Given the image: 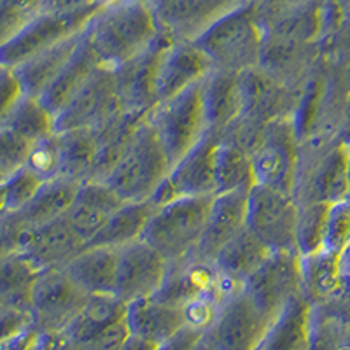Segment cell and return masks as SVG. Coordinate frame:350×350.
Here are the masks:
<instances>
[{
  "mask_svg": "<svg viewBox=\"0 0 350 350\" xmlns=\"http://www.w3.org/2000/svg\"><path fill=\"white\" fill-rule=\"evenodd\" d=\"M84 33L100 64L116 68L146 51L161 28L148 0H118L102 5Z\"/></svg>",
  "mask_w": 350,
  "mask_h": 350,
  "instance_id": "6da1fadb",
  "label": "cell"
},
{
  "mask_svg": "<svg viewBox=\"0 0 350 350\" xmlns=\"http://www.w3.org/2000/svg\"><path fill=\"white\" fill-rule=\"evenodd\" d=\"M349 148L338 135H315L299 140L293 195L301 203H336L349 196Z\"/></svg>",
  "mask_w": 350,
  "mask_h": 350,
  "instance_id": "7a4b0ae2",
  "label": "cell"
},
{
  "mask_svg": "<svg viewBox=\"0 0 350 350\" xmlns=\"http://www.w3.org/2000/svg\"><path fill=\"white\" fill-rule=\"evenodd\" d=\"M262 39L258 5L256 0H249L212 23L196 37L195 44L207 56L212 68L240 74L259 65Z\"/></svg>",
  "mask_w": 350,
  "mask_h": 350,
  "instance_id": "3957f363",
  "label": "cell"
},
{
  "mask_svg": "<svg viewBox=\"0 0 350 350\" xmlns=\"http://www.w3.org/2000/svg\"><path fill=\"white\" fill-rule=\"evenodd\" d=\"M170 158L161 148L151 124L144 118L104 183L123 202H146L158 191L170 174Z\"/></svg>",
  "mask_w": 350,
  "mask_h": 350,
  "instance_id": "277c9868",
  "label": "cell"
},
{
  "mask_svg": "<svg viewBox=\"0 0 350 350\" xmlns=\"http://www.w3.org/2000/svg\"><path fill=\"white\" fill-rule=\"evenodd\" d=\"M214 196H180L156 207L142 239L168 262L195 252Z\"/></svg>",
  "mask_w": 350,
  "mask_h": 350,
  "instance_id": "5b68a950",
  "label": "cell"
},
{
  "mask_svg": "<svg viewBox=\"0 0 350 350\" xmlns=\"http://www.w3.org/2000/svg\"><path fill=\"white\" fill-rule=\"evenodd\" d=\"M102 5L104 2L77 11H39L16 36L0 46V65L14 68L39 51L79 36Z\"/></svg>",
  "mask_w": 350,
  "mask_h": 350,
  "instance_id": "8992f818",
  "label": "cell"
},
{
  "mask_svg": "<svg viewBox=\"0 0 350 350\" xmlns=\"http://www.w3.org/2000/svg\"><path fill=\"white\" fill-rule=\"evenodd\" d=\"M172 165L207 133L200 83L179 95L161 100L146 114Z\"/></svg>",
  "mask_w": 350,
  "mask_h": 350,
  "instance_id": "52a82bcc",
  "label": "cell"
},
{
  "mask_svg": "<svg viewBox=\"0 0 350 350\" xmlns=\"http://www.w3.org/2000/svg\"><path fill=\"white\" fill-rule=\"evenodd\" d=\"M296 224L298 202L291 191L265 184H254L251 191L247 193L245 228L271 252H298Z\"/></svg>",
  "mask_w": 350,
  "mask_h": 350,
  "instance_id": "ba28073f",
  "label": "cell"
},
{
  "mask_svg": "<svg viewBox=\"0 0 350 350\" xmlns=\"http://www.w3.org/2000/svg\"><path fill=\"white\" fill-rule=\"evenodd\" d=\"M90 295L67 275L64 268L42 270L30 293L32 326L39 333L64 331L74 321Z\"/></svg>",
  "mask_w": 350,
  "mask_h": 350,
  "instance_id": "9c48e42d",
  "label": "cell"
},
{
  "mask_svg": "<svg viewBox=\"0 0 350 350\" xmlns=\"http://www.w3.org/2000/svg\"><path fill=\"white\" fill-rule=\"evenodd\" d=\"M249 298L273 323L287 303L303 293L301 256L296 251L270 252L243 284Z\"/></svg>",
  "mask_w": 350,
  "mask_h": 350,
  "instance_id": "30bf717a",
  "label": "cell"
},
{
  "mask_svg": "<svg viewBox=\"0 0 350 350\" xmlns=\"http://www.w3.org/2000/svg\"><path fill=\"white\" fill-rule=\"evenodd\" d=\"M270 324L242 287L224 299L203 336L214 350H258Z\"/></svg>",
  "mask_w": 350,
  "mask_h": 350,
  "instance_id": "8fae6325",
  "label": "cell"
},
{
  "mask_svg": "<svg viewBox=\"0 0 350 350\" xmlns=\"http://www.w3.org/2000/svg\"><path fill=\"white\" fill-rule=\"evenodd\" d=\"M217 146L219 133L207 131L183 158L177 159L167 179L152 195L156 207L180 196H214Z\"/></svg>",
  "mask_w": 350,
  "mask_h": 350,
  "instance_id": "7c38bea8",
  "label": "cell"
},
{
  "mask_svg": "<svg viewBox=\"0 0 350 350\" xmlns=\"http://www.w3.org/2000/svg\"><path fill=\"white\" fill-rule=\"evenodd\" d=\"M121 109L123 107L116 92L114 70L100 65L65 107L53 116V128L55 131L95 128Z\"/></svg>",
  "mask_w": 350,
  "mask_h": 350,
  "instance_id": "4fadbf2b",
  "label": "cell"
},
{
  "mask_svg": "<svg viewBox=\"0 0 350 350\" xmlns=\"http://www.w3.org/2000/svg\"><path fill=\"white\" fill-rule=\"evenodd\" d=\"M298 152L299 139L291 118L268 124L261 146L252 154L256 184L293 193Z\"/></svg>",
  "mask_w": 350,
  "mask_h": 350,
  "instance_id": "5bb4252c",
  "label": "cell"
},
{
  "mask_svg": "<svg viewBox=\"0 0 350 350\" xmlns=\"http://www.w3.org/2000/svg\"><path fill=\"white\" fill-rule=\"evenodd\" d=\"M172 37L161 32V36L146 51L133 56L120 67L112 68L116 79V92L123 111L133 114H148L156 104V79L161 53L168 46Z\"/></svg>",
  "mask_w": 350,
  "mask_h": 350,
  "instance_id": "9a60e30c",
  "label": "cell"
},
{
  "mask_svg": "<svg viewBox=\"0 0 350 350\" xmlns=\"http://www.w3.org/2000/svg\"><path fill=\"white\" fill-rule=\"evenodd\" d=\"M168 261L144 240L118 249L114 295L124 303L149 298L159 289Z\"/></svg>",
  "mask_w": 350,
  "mask_h": 350,
  "instance_id": "2e32d148",
  "label": "cell"
},
{
  "mask_svg": "<svg viewBox=\"0 0 350 350\" xmlns=\"http://www.w3.org/2000/svg\"><path fill=\"white\" fill-rule=\"evenodd\" d=\"M161 32L174 40H195L212 23L249 0H148Z\"/></svg>",
  "mask_w": 350,
  "mask_h": 350,
  "instance_id": "e0dca14e",
  "label": "cell"
},
{
  "mask_svg": "<svg viewBox=\"0 0 350 350\" xmlns=\"http://www.w3.org/2000/svg\"><path fill=\"white\" fill-rule=\"evenodd\" d=\"M242 93V114L251 120L270 124L282 118H293L296 102L295 88L275 79L259 65L239 74Z\"/></svg>",
  "mask_w": 350,
  "mask_h": 350,
  "instance_id": "ac0fdd59",
  "label": "cell"
},
{
  "mask_svg": "<svg viewBox=\"0 0 350 350\" xmlns=\"http://www.w3.org/2000/svg\"><path fill=\"white\" fill-rule=\"evenodd\" d=\"M88 243L70 226L67 217L53 219L49 223L27 228L20 251L42 270L65 268L72 259L84 251Z\"/></svg>",
  "mask_w": 350,
  "mask_h": 350,
  "instance_id": "d6986e66",
  "label": "cell"
},
{
  "mask_svg": "<svg viewBox=\"0 0 350 350\" xmlns=\"http://www.w3.org/2000/svg\"><path fill=\"white\" fill-rule=\"evenodd\" d=\"M212 70L211 62L195 40H174L161 53L156 79L158 102L179 95L187 88L198 84Z\"/></svg>",
  "mask_w": 350,
  "mask_h": 350,
  "instance_id": "ffe728a7",
  "label": "cell"
},
{
  "mask_svg": "<svg viewBox=\"0 0 350 350\" xmlns=\"http://www.w3.org/2000/svg\"><path fill=\"white\" fill-rule=\"evenodd\" d=\"M247 193H221L214 195L203 226L202 239L189 258L212 262L221 247L245 228Z\"/></svg>",
  "mask_w": 350,
  "mask_h": 350,
  "instance_id": "44dd1931",
  "label": "cell"
},
{
  "mask_svg": "<svg viewBox=\"0 0 350 350\" xmlns=\"http://www.w3.org/2000/svg\"><path fill=\"white\" fill-rule=\"evenodd\" d=\"M123 203L104 180H84L65 217L77 235L90 243Z\"/></svg>",
  "mask_w": 350,
  "mask_h": 350,
  "instance_id": "7402d4cb",
  "label": "cell"
},
{
  "mask_svg": "<svg viewBox=\"0 0 350 350\" xmlns=\"http://www.w3.org/2000/svg\"><path fill=\"white\" fill-rule=\"evenodd\" d=\"M200 95L208 131L221 133L242 114V93L235 72L212 68L200 81Z\"/></svg>",
  "mask_w": 350,
  "mask_h": 350,
  "instance_id": "603a6c76",
  "label": "cell"
},
{
  "mask_svg": "<svg viewBox=\"0 0 350 350\" xmlns=\"http://www.w3.org/2000/svg\"><path fill=\"white\" fill-rule=\"evenodd\" d=\"M98 56L93 51L92 44L88 40L86 33L83 32L76 49L67 60V64L62 67L58 76L53 79V83L44 90L39 100L42 105L51 112L53 116L60 112L65 107L68 100L79 92L81 88L88 83V79L93 76V72L100 67Z\"/></svg>",
  "mask_w": 350,
  "mask_h": 350,
  "instance_id": "cb8c5ba5",
  "label": "cell"
},
{
  "mask_svg": "<svg viewBox=\"0 0 350 350\" xmlns=\"http://www.w3.org/2000/svg\"><path fill=\"white\" fill-rule=\"evenodd\" d=\"M126 323L131 334L156 345L170 340L187 326L184 308L161 303L152 296L128 303Z\"/></svg>",
  "mask_w": 350,
  "mask_h": 350,
  "instance_id": "d4e9b609",
  "label": "cell"
},
{
  "mask_svg": "<svg viewBox=\"0 0 350 350\" xmlns=\"http://www.w3.org/2000/svg\"><path fill=\"white\" fill-rule=\"evenodd\" d=\"M270 252V249L258 237L243 228L221 247L212 265L228 284L243 287L245 280L261 267Z\"/></svg>",
  "mask_w": 350,
  "mask_h": 350,
  "instance_id": "484cf974",
  "label": "cell"
},
{
  "mask_svg": "<svg viewBox=\"0 0 350 350\" xmlns=\"http://www.w3.org/2000/svg\"><path fill=\"white\" fill-rule=\"evenodd\" d=\"M303 295L312 305H334L343 296L342 256L324 249L301 256Z\"/></svg>",
  "mask_w": 350,
  "mask_h": 350,
  "instance_id": "4316f807",
  "label": "cell"
},
{
  "mask_svg": "<svg viewBox=\"0 0 350 350\" xmlns=\"http://www.w3.org/2000/svg\"><path fill=\"white\" fill-rule=\"evenodd\" d=\"M310 319L312 303L301 293L270 324L258 350H308Z\"/></svg>",
  "mask_w": 350,
  "mask_h": 350,
  "instance_id": "83f0119b",
  "label": "cell"
},
{
  "mask_svg": "<svg viewBox=\"0 0 350 350\" xmlns=\"http://www.w3.org/2000/svg\"><path fill=\"white\" fill-rule=\"evenodd\" d=\"M118 249L88 245L64 268L88 295H114Z\"/></svg>",
  "mask_w": 350,
  "mask_h": 350,
  "instance_id": "f1b7e54d",
  "label": "cell"
},
{
  "mask_svg": "<svg viewBox=\"0 0 350 350\" xmlns=\"http://www.w3.org/2000/svg\"><path fill=\"white\" fill-rule=\"evenodd\" d=\"M81 36L70 37V39L64 40V42L56 44L53 48L39 51L37 55L30 56L28 60L14 67V74H16L18 81H20L21 92L25 95L37 96L39 98L44 93V90L53 83L58 72L62 70L70 55L76 49L77 42H79Z\"/></svg>",
  "mask_w": 350,
  "mask_h": 350,
  "instance_id": "f546056e",
  "label": "cell"
},
{
  "mask_svg": "<svg viewBox=\"0 0 350 350\" xmlns=\"http://www.w3.org/2000/svg\"><path fill=\"white\" fill-rule=\"evenodd\" d=\"M79 186V180L68 179L64 175L44 180L32 200L21 211H18L25 226H39V224L49 223L53 219L64 217L76 198Z\"/></svg>",
  "mask_w": 350,
  "mask_h": 350,
  "instance_id": "4dcf8cb0",
  "label": "cell"
},
{
  "mask_svg": "<svg viewBox=\"0 0 350 350\" xmlns=\"http://www.w3.org/2000/svg\"><path fill=\"white\" fill-rule=\"evenodd\" d=\"M126 310L128 303L112 293L111 295H90L79 314L65 327L64 333L76 345H79L93 338L100 331L107 329L112 324L126 319Z\"/></svg>",
  "mask_w": 350,
  "mask_h": 350,
  "instance_id": "1f68e13d",
  "label": "cell"
},
{
  "mask_svg": "<svg viewBox=\"0 0 350 350\" xmlns=\"http://www.w3.org/2000/svg\"><path fill=\"white\" fill-rule=\"evenodd\" d=\"M154 211L156 205L152 200L124 202L88 245L121 249L128 243L137 242V240L142 239L144 230L148 226L149 219Z\"/></svg>",
  "mask_w": 350,
  "mask_h": 350,
  "instance_id": "d6a6232c",
  "label": "cell"
},
{
  "mask_svg": "<svg viewBox=\"0 0 350 350\" xmlns=\"http://www.w3.org/2000/svg\"><path fill=\"white\" fill-rule=\"evenodd\" d=\"M60 146V175L68 179L92 180L98 156V139L95 128L55 131Z\"/></svg>",
  "mask_w": 350,
  "mask_h": 350,
  "instance_id": "836d02e7",
  "label": "cell"
},
{
  "mask_svg": "<svg viewBox=\"0 0 350 350\" xmlns=\"http://www.w3.org/2000/svg\"><path fill=\"white\" fill-rule=\"evenodd\" d=\"M256 184L252 156L240 148L219 139L215 154V195L249 193Z\"/></svg>",
  "mask_w": 350,
  "mask_h": 350,
  "instance_id": "e575fe53",
  "label": "cell"
},
{
  "mask_svg": "<svg viewBox=\"0 0 350 350\" xmlns=\"http://www.w3.org/2000/svg\"><path fill=\"white\" fill-rule=\"evenodd\" d=\"M39 273V268L25 252L16 251L0 258V299L30 306V293Z\"/></svg>",
  "mask_w": 350,
  "mask_h": 350,
  "instance_id": "d590c367",
  "label": "cell"
},
{
  "mask_svg": "<svg viewBox=\"0 0 350 350\" xmlns=\"http://www.w3.org/2000/svg\"><path fill=\"white\" fill-rule=\"evenodd\" d=\"M308 350H350V315L329 305H312Z\"/></svg>",
  "mask_w": 350,
  "mask_h": 350,
  "instance_id": "8d00e7d4",
  "label": "cell"
},
{
  "mask_svg": "<svg viewBox=\"0 0 350 350\" xmlns=\"http://www.w3.org/2000/svg\"><path fill=\"white\" fill-rule=\"evenodd\" d=\"M0 124L11 128L18 135L32 144L55 131L51 112L44 107L37 96L25 95V93L16 100V104L12 105Z\"/></svg>",
  "mask_w": 350,
  "mask_h": 350,
  "instance_id": "74e56055",
  "label": "cell"
},
{
  "mask_svg": "<svg viewBox=\"0 0 350 350\" xmlns=\"http://www.w3.org/2000/svg\"><path fill=\"white\" fill-rule=\"evenodd\" d=\"M327 208L326 203H298L296 249L299 256H310L323 249Z\"/></svg>",
  "mask_w": 350,
  "mask_h": 350,
  "instance_id": "f35d334b",
  "label": "cell"
},
{
  "mask_svg": "<svg viewBox=\"0 0 350 350\" xmlns=\"http://www.w3.org/2000/svg\"><path fill=\"white\" fill-rule=\"evenodd\" d=\"M42 180L27 167L20 168L0 183V214L18 212L27 205Z\"/></svg>",
  "mask_w": 350,
  "mask_h": 350,
  "instance_id": "ab89813d",
  "label": "cell"
},
{
  "mask_svg": "<svg viewBox=\"0 0 350 350\" xmlns=\"http://www.w3.org/2000/svg\"><path fill=\"white\" fill-rule=\"evenodd\" d=\"M323 249L342 258L350 249V196L327 208Z\"/></svg>",
  "mask_w": 350,
  "mask_h": 350,
  "instance_id": "60d3db41",
  "label": "cell"
},
{
  "mask_svg": "<svg viewBox=\"0 0 350 350\" xmlns=\"http://www.w3.org/2000/svg\"><path fill=\"white\" fill-rule=\"evenodd\" d=\"M25 167L32 174H36L42 183L60 177V146H58V137L55 131L32 144Z\"/></svg>",
  "mask_w": 350,
  "mask_h": 350,
  "instance_id": "b9f144b4",
  "label": "cell"
},
{
  "mask_svg": "<svg viewBox=\"0 0 350 350\" xmlns=\"http://www.w3.org/2000/svg\"><path fill=\"white\" fill-rule=\"evenodd\" d=\"M42 0H0V46L40 11Z\"/></svg>",
  "mask_w": 350,
  "mask_h": 350,
  "instance_id": "7bdbcfd3",
  "label": "cell"
},
{
  "mask_svg": "<svg viewBox=\"0 0 350 350\" xmlns=\"http://www.w3.org/2000/svg\"><path fill=\"white\" fill-rule=\"evenodd\" d=\"M267 128L268 124L261 123V121L251 120V118H245V116H239L233 123L228 124L219 133V139L228 144H233V146H237V148H240L242 151L249 152L252 156L258 151L259 146H261L265 133H267Z\"/></svg>",
  "mask_w": 350,
  "mask_h": 350,
  "instance_id": "ee69618b",
  "label": "cell"
},
{
  "mask_svg": "<svg viewBox=\"0 0 350 350\" xmlns=\"http://www.w3.org/2000/svg\"><path fill=\"white\" fill-rule=\"evenodd\" d=\"M30 148L32 142L18 135L11 128L0 124V177L2 179L25 167Z\"/></svg>",
  "mask_w": 350,
  "mask_h": 350,
  "instance_id": "f6af8a7d",
  "label": "cell"
},
{
  "mask_svg": "<svg viewBox=\"0 0 350 350\" xmlns=\"http://www.w3.org/2000/svg\"><path fill=\"white\" fill-rule=\"evenodd\" d=\"M32 327L30 306L0 303V343Z\"/></svg>",
  "mask_w": 350,
  "mask_h": 350,
  "instance_id": "bcb514c9",
  "label": "cell"
},
{
  "mask_svg": "<svg viewBox=\"0 0 350 350\" xmlns=\"http://www.w3.org/2000/svg\"><path fill=\"white\" fill-rule=\"evenodd\" d=\"M130 327H128L126 319L120 323L112 324L107 329L100 331L93 338L79 343V350H121L126 340L130 338Z\"/></svg>",
  "mask_w": 350,
  "mask_h": 350,
  "instance_id": "7dc6e473",
  "label": "cell"
},
{
  "mask_svg": "<svg viewBox=\"0 0 350 350\" xmlns=\"http://www.w3.org/2000/svg\"><path fill=\"white\" fill-rule=\"evenodd\" d=\"M27 230L18 212L0 214V258L20 251L21 239Z\"/></svg>",
  "mask_w": 350,
  "mask_h": 350,
  "instance_id": "c3c4849f",
  "label": "cell"
},
{
  "mask_svg": "<svg viewBox=\"0 0 350 350\" xmlns=\"http://www.w3.org/2000/svg\"><path fill=\"white\" fill-rule=\"evenodd\" d=\"M23 95L14 70L0 65V121L4 120L5 114L16 104V100Z\"/></svg>",
  "mask_w": 350,
  "mask_h": 350,
  "instance_id": "681fc988",
  "label": "cell"
},
{
  "mask_svg": "<svg viewBox=\"0 0 350 350\" xmlns=\"http://www.w3.org/2000/svg\"><path fill=\"white\" fill-rule=\"evenodd\" d=\"M202 336L203 331L191 326H186L184 329H180L179 333L175 334V336H172L170 340L159 343L156 347V350H191Z\"/></svg>",
  "mask_w": 350,
  "mask_h": 350,
  "instance_id": "f907efd6",
  "label": "cell"
},
{
  "mask_svg": "<svg viewBox=\"0 0 350 350\" xmlns=\"http://www.w3.org/2000/svg\"><path fill=\"white\" fill-rule=\"evenodd\" d=\"M36 350H79V347L64 331H53V333H39Z\"/></svg>",
  "mask_w": 350,
  "mask_h": 350,
  "instance_id": "816d5d0a",
  "label": "cell"
},
{
  "mask_svg": "<svg viewBox=\"0 0 350 350\" xmlns=\"http://www.w3.org/2000/svg\"><path fill=\"white\" fill-rule=\"evenodd\" d=\"M37 336H39V331L33 326L28 327L23 333L0 343V350H36Z\"/></svg>",
  "mask_w": 350,
  "mask_h": 350,
  "instance_id": "f5cc1de1",
  "label": "cell"
},
{
  "mask_svg": "<svg viewBox=\"0 0 350 350\" xmlns=\"http://www.w3.org/2000/svg\"><path fill=\"white\" fill-rule=\"evenodd\" d=\"M100 2L102 0H42L40 11H77Z\"/></svg>",
  "mask_w": 350,
  "mask_h": 350,
  "instance_id": "db71d44e",
  "label": "cell"
},
{
  "mask_svg": "<svg viewBox=\"0 0 350 350\" xmlns=\"http://www.w3.org/2000/svg\"><path fill=\"white\" fill-rule=\"evenodd\" d=\"M301 2H308V0H256V5H258L259 16H262V14H268V12L279 11V9L289 8V5L301 4Z\"/></svg>",
  "mask_w": 350,
  "mask_h": 350,
  "instance_id": "11a10c76",
  "label": "cell"
},
{
  "mask_svg": "<svg viewBox=\"0 0 350 350\" xmlns=\"http://www.w3.org/2000/svg\"><path fill=\"white\" fill-rule=\"evenodd\" d=\"M156 347H158L156 343L148 342V340L135 336V334H130V338L126 340L121 350H156Z\"/></svg>",
  "mask_w": 350,
  "mask_h": 350,
  "instance_id": "9f6ffc18",
  "label": "cell"
},
{
  "mask_svg": "<svg viewBox=\"0 0 350 350\" xmlns=\"http://www.w3.org/2000/svg\"><path fill=\"white\" fill-rule=\"evenodd\" d=\"M338 137L343 144L350 146V92H349V98H347V105H345V112H343L342 124H340Z\"/></svg>",
  "mask_w": 350,
  "mask_h": 350,
  "instance_id": "6f0895ef",
  "label": "cell"
},
{
  "mask_svg": "<svg viewBox=\"0 0 350 350\" xmlns=\"http://www.w3.org/2000/svg\"><path fill=\"white\" fill-rule=\"evenodd\" d=\"M327 11L334 16H342V12L350 5V0H323Z\"/></svg>",
  "mask_w": 350,
  "mask_h": 350,
  "instance_id": "680465c9",
  "label": "cell"
},
{
  "mask_svg": "<svg viewBox=\"0 0 350 350\" xmlns=\"http://www.w3.org/2000/svg\"><path fill=\"white\" fill-rule=\"evenodd\" d=\"M191 350H214V347L207 342V338H205V336H202V338L196 342V345L193 347Z\"/></svg>",
  "mask_w": 350,
  "mask_h": 350,
  "instance_id": "91938a15",
  "label": "cell"
},
{
  "mask_svg": "<svg viewBox=\"0 0 350 350\" xmlns=\"http://www.w3.org/2000/svg\"><path fill=\"white\" fill-rule=\"evenodd\" d=\"M349 148V156H347V177H349V196H350V146Z\"/></svg>",
  "mask_w": 350,
  "mask_h": 350,
  "instance_id": "94428289",
  "label": "cell"
},
{
  "mask_svg": "<svg viewBox=\"0 0 350 350\" xmlns=\"http://www.w3.org/2000/svg\"><path fill=\"white\" fill-rule=\"evenodd\" d=\"M104 4H112V2H118V0H102Z\"/></svg>",
  "mask_w": 350,
  "mask_h": 350,
  "instance_id": "6125c7cd",
  "label": "cell"
},
{
  "mask_svg": "<svg viewBox=\"0 0 350 350\" xmlns=\"http://www.w3.org/2000/svg\"><path fill=\"white\" fill-rule=\"evenodd\" d=\"M0 303H4V301H2V299H0Z\"/></svg>",
  "mask_w": 350,
  "mask_h": 350,
  "instance_id": "be15d7a7",
  "label": "cell"
}]
</instances>
